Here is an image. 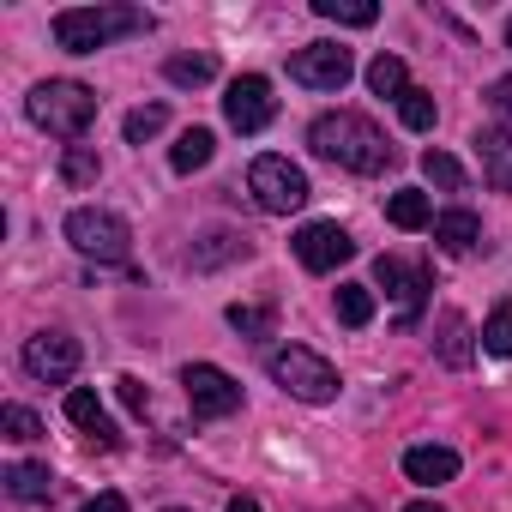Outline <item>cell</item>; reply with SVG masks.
<instances>
[{
	"instance_id": "6da1fadb",
	"label": "cell",
	"mask_w": 512,
	"mask_h": 512,
	"mask_svg": "<svg viewBox=\"0 0 512 512\" xmlns=\"http://www.w3.org/2000/svg\"><path fill=\"white\" fill-rule=\"evenodd\" d=\"M308 145H314V157H326V163H338V169H350V175H380V169H392L386 133H380L368 115H356V109L320 115V121L308 127Z\"/></svg>"
},
{
	"instance_id": "7a4b0ae2",
	"label": "cell",
	"mask_w": 512,
	"mask_h": 512,
	"mask_svg": "<svg viewBox=\"0 0 512 512\" xmlns=\"http://www.w3.org/2000/svg\"><path fill=\"white\" fill-rule=\"evenodd\" d=\"M151 25L157 19L145 7H67V13H55V43L67 55H97L121 37H145Z\"/></svg>"
},
{
	"instance_id": "3957f363",
	"label": "cell",
	"mask_w": 512,
	"mask_h": 512,
	"mask_svg": "<svg viewBox=\"0 0 512 512\" xmlns=\"http://www.w3.org/2000/svg\"><path fill=\"white\" fill-rule=\"evenodd\" d=\"M25 115L43 127V133H55V139H85V127L97 121V91L91 85H79V79H43L31 97H25Z\"/></svg>"
},
{
	"instance_id": "277c9868",
	"label": "cell",
	"mask_w": 512,
	"mask_h": 512,
	"mask_svg": "<svg viewBox=\"0 0 512 512\" xmlns=\"http://www.w3.org/2000/svg\"><path fill=\"white\" fill-rule=\"evenodd\" d=\"M266 368H272V380H278L290 398H302V404H332V398H338V368H332L320 350H308V344L272 350Z\"/></svg>"
},
{
	"instance_id": "5b68a950",
	"label": "cell",
	"mask_w": 512,
	"mask_h": 512,
	"mask_svg": "<svg viewBox=\"0 0 512 512\" xmlns=\"http://www.w3.org/2000/svg\"><path fill=\"white\" fill-rule=\"evenodd\" d=\"M247 193L260 199V211H272V217H290V211H302L308 205V175L290 163V157H278V151H266V157H253V169H247Z\"/></svg>"
},
{
	"instance_id": "8992f818",
	"label": "cell",
	"mask_w": 512,
	"mask_h": 512,
	"mask_svg": "<svg viewBox=\"0 0 512 512\" xmlns=\"http://www.w3.org/2000/svg\"><path fill=\"white\" fill-rule=\"evenodd\" d=\"M67 241L85 253V260H103V266H115V260H127L133 229H127V217H121V211L79 205V211H67Z\"/></svg>"
},
{
	"instance_id": "52a82bcc",
	"label": "cell",
	"mask_w": 512,
	"mask_h": 512,
	"mask_svg": "<svg viewBox=\"0 0 512 512\" xmlns=\"http://www.w3.org/2000/svg\"><path fill=\"white\" fill-rule=\"evenodd\" d=\"M350 73H356V61H350L344 43H308V49L290 55V79L308 85V91H344Z\"/></svg>"
},
{
	"instance_id": "ba28073f",
	"label": "cell",
	"mask_w": 512,
	"mask_h": 512,
	"mask_svg": "<svg viewBox=\"0 0 512 512\" xmlns=\"http://www.w3.org/2000/svg\"><path fill=\"white\" fill-rule=\"evenodd\" d=\"M181 386H187L193 416H205V422H217V416H235V410H241V386H235L223 368H211V362H187V368H181Z\"/></svg>"
},
{
	"instance_id": "9c48e42d",
	"label": "cell",
	"mask_w": 512,
	"mask_h": 512,
	"mask_svg": "<svg viewBox=\"0 0 512 512\" xmlns=\"http://www.w3.org/2000/svg\"><path fill=\"white\" fill-rule=\"evenodd\" d=\"M272 115H278L272 79H260V73H241V79L229 85V97H223V121H229L235 133H266V127H272Z\"/></svg>"
},
{
	"instance_id": "30bf717a",
	"label": "cell",
	"mask_w": 512,
	"mask_h": 512,
	"mask_svg": "<svg viewBox=\"0 0 512 512\" xmlns=\"http://www.w3.org/2000/svg\"><path fill=\"white\" fill-rule=\"evenodd\" d=\"M296 260H302L308 272H338L344 260H356V241H350L344 223L320 217V223H302V229H296Z\"/></svg>"
},
{
	"instance_id": "8fae6325",
	"label": "cell",
	"mask_w": 512,
	"mask_h": 512,
	"mask_svg": "<svg viewBox=\"0 0 512 512\" xmlns=\"http://www.w3.org/2000/svg\"><path fill=\"white\" fill-rule=\"evenodd\" d=\"M25 374H31V380H49V386L73 380V374H79V338H67V332H37V338H25Z\"/></svg>"
},
{
	"instance_id": "7c38bea8",
	"label": "cell",
	"mask_w": 512,
	"mask_h": 512,
	"mask_svg": "<svg viewBox=\"0 0 512 512\" xmlns=\"http://www.w3.org/2000/svg\"><path fill=\"white\" fill-rule=\"evenodd\" d=\"M374 284L404 308V326L422 314V302H428V272L422 266H404V260H392V253H380L374 260Z\"/></svg>"
},
{
	"instance_id": "4fadbf2b",
	"label": "cell",
	"mask_w": 512,
	"mask_h": 512,
	"mask_svg": "<svg viewBox=\"0 0 512 512\" xmlns=\"http://www.w3.org/2000/svg\"><path fill=\"white\" fill-rule=\"evenodd\" d=\"M67 422L73 428H85L91 440H103V446H115L121 434H115V422H109V410H103V398L91 392V386H73L67 392Z\"/></svg>"
},
{
	"instance_id": "5bb4252c",
	"label": "cell",
	"mask_w": 512,
	"mask_h": 512,
	"mask_svg": "<svg viewBox=\"0 0 512 512\" xmlns=\"http://www.w3.org/2000/svg\"><path fill=\"white\" fill-rule=\"evenodd\" d=\"M404 476L422 482V488H440V482L458 476V452L452 446H410L404 452Z\"/></svg>"
},
{
	"instance_id": "9a60e30c",
	"label": "cell",
	"mask_w": 512,
	"mask_h": 512,
	"mask_svg": "<svg viewBox=\"0 0 512 512\" xmlns=\"http://www.w3.org/2000/svg\"><path fill=\"white\" fill-rule=\"evenodd\" d=\"M434 241H440L446 253H470V247L482 241V217L464 211V205H458V211H440V217H434Z\"/></svg>"
},
{
	"instance_id": "2e32d148",
	"label": "cell",
	"mask_w": 512,
	"mask_h": 512,
	"mask_svg": "<svg viewBox=\"0 0 512 512\" xmlns=\"http://www.w3.org/2000/svg\"><path fill=\"white\" fill-rule=\"evenodd\" d=\"M229 260H247V235H235V229H211V235L193 247V272H217V266H229Z\"/></svg>"
},
{
	"instance_id": "e0dca14e",
	"label": "cell",
	"mask_w": 512,
	"mask_h": 512,
	"mask_svg": "<svg viewBox=\"0 0 512 512\" xmlns=\"http://www.w3.org/2000/svg\"><path fill=\"white\" fill-rule=\"evenodd\" d=\"M434 332H440V338H434V356H440L446 368H464V362H470V320H464L458 308H446Z\"/></svg>"
},
{
	"instance_id": "ac0fdd59",
	"label": "cell",
	"mask_w": 512,
	"mask_h": 512,
	"mask_svg": "<svg viewBox=\"0 0 512 512\" xmlns=\"http://www.w3.org/2000/svg\"><path fill=\"white\" fill-rule=\"evenodd\" d=\"M211 151H217V139H211L205 127H187V133L175 139V151H169V169H175V175H193V169L211 163Z\"/></svg>"
},
{
	"instance_id": "d6986e66",
	"label": "cell",
	"mask_w": 512,
	"mask_h": 512,
	"mask_svg": "<svg viewBox=\"0 0 512 512\" xmlns=\"http://www.w3.org/2000/svg\"><path fill=\"white\" fill-rule=\"evenodd\" d=\"M386 217H392L398 229H428V223H434V205H428V193H416V187H398V193L386 199Z\"/></svg>"
},
{
	"instance_id": "ffe728a7",
	"label": "cell",
	"mask_w": 512,
	"mask_h": 512,
	"mask_svg": "<svg viewBox=\"0 0 512 512\" xmlns=\"http://www.w3.org/2000/svg\"><path fill=\"white\" fill-rule=\"evenodd\" d=\"M49 488H55L49 464H7V494L13 500H49Z\"/></svg>"
},
{
	"instance_id": "44dd1931",
	"label": "cell",
	"mask_w": 512,
	"mask_h": 512,
	"mask_svg": "<svg viewBox=\"0 0 512 512\" xmlns=\"http://www.w3.org/2000/svg\"><path fill=\"white\" fill-rule=\"evenodd\" d=\"M314 13L332 19V25H350V31H368V25L380 19L374 0H314Z\"/></svg>"
},
{
	"instance_id": "7402d4cb",
	"label": "cell",
	"mask_w": 512,
	"mask_h": 512,
	"mask_svg": "<svg viewBox=\"0 0 512 512\" xmlns=\"http://www.w3.org/2000/svg\"><path fill=\"white\" fill-rule=\"evenodd\" d=\"M211 73H217L211 55H169V61H163V79H169V85H187V91L211 85Z\"/></svg>"
},
{
	"instance_id": "603a6c76",
	"label": "cell",
	"mask_w": 512,
	"mask_h": 512,
	"mask_svg": "<svg viewBox=\"0 0 512 512\" xmlns=\"http://www.w3.org/2000/svg\"><path fill=\"white\" fill-rule=\"evenodd\" d=\"M368 91H374V97H404V91H410L404 61H398V55H374V61H368Z\"/></svg>"
},
{
	"instance_id": "cb8c5ba5",
	"label": "cell",
	"mask_w": 512,
	"mask_h": 512,
	"mask_svg": "<svg viewBox=\"0 0 512 512\" xmlns=\"http://www.w3.org/2000/svg\"><path fill=\"white\" fill-rule=\"evenodd\" d=\"M97 175H103V163H97L91 145H67V151H61V181H67V187H91Z\"/></svg>"
},
{
	"instance_id": "d4e9b609",
	"label": "cell",
	"mask_w": 512,
	"mask_h": 512,
	"mask_svg": "<svg viewBox=\"0 0 512 512\" xmlns=\"http://www.w3.org/2000/svg\"><path fill=\"white\" fill-rule=\"evenodd\" d=\"M163 127H169V109H163V103H145V109H133V115L121 121L127 145H145V139H157Z\"/></svg>"
},
{
	"instance_id": "484cf974",
	"label": "cell",
	"mask_w": 512,
	"mask_h": 512,
	"mask_svg": "<svg viewBox=\"0 0 512 512\" xmlns=\"http://www.w3.org/2000/svg\"><path fill=\"white\" fill-rule=\"evenodd\" d=\"M338 320L344 326H368L374 320V290L368 284H338Z\"/></svg>"
},
{
	"instance_id": "4316f807",
	"label": "cell",
	"mask_w": 512,
	"mask_h": 512,
	"mask_svg": "<svg viewBox=\"0 0 512 512\" xmlns=\"http://www.w3.org/2000/svg\"><path fill=\"white\" fill-rule=\"evenodd\" d=\"M482 350H488V356H512V302H500V308L482 320Z\"/></svg>"
},
{
	"instance_id": "83f0119b",
	"label": "cell",
	"mask_w": 512,
	"mask_h": 512,
	"mask_svg": "<svg viewBox=\"0 0 512 512\" xmlns=\"http://www.w3.org/2000/svg\"><path fill=\"white\" fill-rule=\"evenodd\" d=\"M398 115H404V127H410V133H428L440 109H434V97H428V91H416V85H410V91L398 97Z\"/></svg>"
},
{
	"instance_id": "f1b7e54d",
	"label": "cell",
	"mask_w": 512,
	"mask_h": 512,
	"mask_svg": "<svg viewBox=\"0 0 512 512\" xmlns=\"http://www.w3.org/2000/svg\"><path fill=\"white\" fill-rule=\"evenodd\" d=\"M422 175H428L434 187H446V193H458V187H464V163H458V157H446V151H422Z\"/></svg>"
},
{
	"instance_id": "f546056e",
	"label": "cell",
	"mask_w": 512,
	"mask_h": 512,
	"mask_svg": "<svg viewBox=\"0 0 512 512\" xmlns=\"http://www.w3.org/2000/svg\"><path fill=\"white\" fill-rule=\"evenodd\" d=\"M229 326H235L241 338H272L278 314H272V308H247V302H235V308H229Z\"/></svg>"
},
{
	"instance_id": "4dcf8cb0",
	"label": "cell",
	"mask_w": 512,
	"mask_h": 512,
	"mask_svg": "<svg viewBox=\"0 0 512 512\" xmlns=\"http://www.w3.org/2000/svg\"><path fill=\"white\" fill-rule=\"evenodd\" d=\"M0 428H7V440H37L43 434V422H37V410H25V404H7V410H0Z\"/></svg>"
},
{
	"instance_id": "1f68e13d",
	"label": "cell",
	"mask_w": 512,
	"mask_h": 512,
	"mask_svg": "<svg viewBox=\"0 0 512 512\" xmlns=\"http://www.w3.org/2000/svg\"><path fill=\"white\" fill-rule=\"evenodd\" d=\"M115 386H121V404H127L133 416H145V410H151V392H145V386H139L133 374H127V380H115Z\"/></svg>"
},
{
	"instance_id": "d6a6232c",
	"label": "cell",
	"mask_w": 512,
	"mask_h": 512,
	"mask_svg": "<svg viewBox=\"0 0 512 512\" xmlns=\"http://www.w3.org/2000/svg\"><path fill=\"white\" fill-rule=\"evenodd\" d=\"M85 512H127V494H97L85 500Z\"/></svg>"
},
{
	"instance_id": "836d02e7",
	"label": "cell",
	"mask_w": 512,
	"mask_h": 512,
	"mask_svg": "<svg viewBox=\"0 0 512 512\" xmlns=\"http://www.w3.org/2000/svg\"><path fill=\"white\" fill-rule=\"evenodd\" d=\"M488 181H494V187H500V193H512V157H500V163H494V169H488Z\"/></svg>"
},
{
	"instance_id": "e575fe53",
	"label": "cell",
	"mask_w": 512,
	"mask_h": 512,
	"mask_svg": "<svg viewBox=\"0 0 512 512\" xmlns=\"http://www.w3.org/2000/svg\"><path fill=\"white\" fill-rule=\"evenodd\" d=\"M223 512H260V500H247V494H235V500H229Z\"/></svg>"
},
{
	"instance_id": "d590c367",
	"label": "cell",
	"mask_w": 512,
	"mask_h": 512,
	"mask_svg": "<svg viewBox=\"0 0 512 512\" xmlns=\"http://www.w3.org/2000/svg\"><path fill=\"white\" fill-rule=\"evenodd\" d=\"M404 512H446V506H434V500H410Z\"/></svg>"
},
{
	"instance_id": "8d00e7d4",
	"label": "cell",
	"mask_w": 512,
	"mask_h": 512,
	"mask_svg": "<svg viewBox=\"0 0 512 512\" xmlns=\"http://www.w3.org/2000/svg\"><path fill=\"white\" fill-rule=\"evenodd\" d=\"M506 49H512V19H506Z\"/></svg>"
},
{
	"instance_id": "74e56055",
	"label": "cell",
	"mask_w": 512,
	"mask_h": 512,
	"mask_svg": "<svg viewBox=\"0 0 512 512\" xmlns=\"http://www.w3.org/2000/svg\"><path fill=\"white\" fill-rule=\"evenodd\" d=\"M163 512H187V506H163Z\"/></svg>"
}]
</instances>
